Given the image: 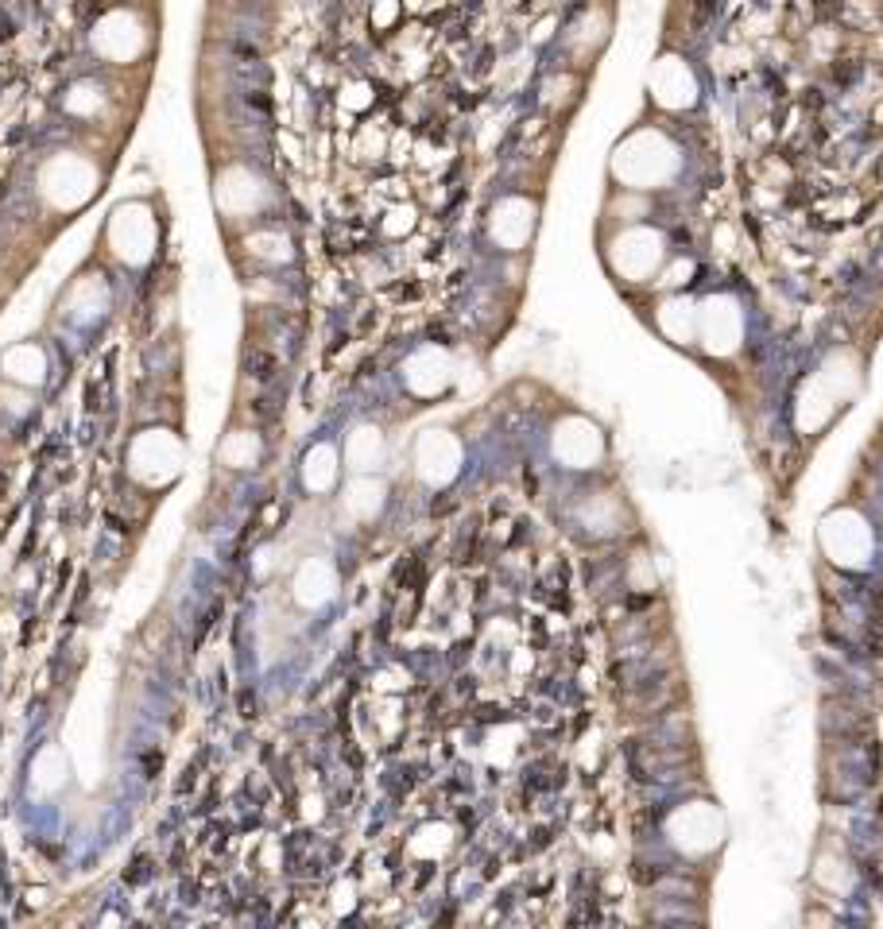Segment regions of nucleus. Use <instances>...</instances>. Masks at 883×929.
Wrapping results in <instances>:
<instances>
[{"instance_id":"6","label":"nucleus","mask_w":883,"mask_h":929,"mask_svg":"<svg viewBox=\"0 0 883 929\" xmlns=\"http://www.w3.org/2000/svg\"><path fill=\"white\" fill-rule=\"evenodd\" d=\"M744 338V314L733 295H709L698 303V341L709 356H733Z\"/></svg>"},{"instance_id":"19","label":"nucleus","mask_w":883,"mask_h":929,"mask_svg":"<svg viewBox=\"0 0 883 929\" xmlns=\"http://www.w3.org/2000/svg\"><path fill=\"white\" fill-rule=\"evenodd\" d=\"M384 500H387V485L380 477H353L342 496L345 511L353 519H376L384 511Z\"/></svg>"},{"instance_id":"1","label":"nucleus","mask_w":883,"mask_h":929,"mask_svg":"<svg viewBox=\"0 0 883 929\" xmlns=\"http://www.w3.org/2000/svg\"><path fill=\"white\" fill-rule=\"evenodd\" d=\"M678 170V151L663 133H631L612 155V175L628 190H655Z\"/></svg>"},{"instance_id":"17","label":"nucleus","mask_w":883,"mask_h":929,"mask_svg":"<svg viewBox=\"0 0 883 929\" xmlns=\"http://www.w3.org/2000/svg\"><path fill=\"white\" fill-rule=\"evenodd\" d=\"M0 377L23 391L39 388L47 380V353L36 341H20V345L4 349V356H0Z\"/></svg>"},{"instance_id":"21","label":"nucleus","mask_w":883,"mask_h":929,"mask_svg":"<svg viewBox=\"0 0 883 929\" xmlns=\"http://www.w3.org/2000/svg\"><path fill=\"white\" fill-rule=\"evenodd\" d=\"M659 330L667 333L670 341H678V345L698 341V303H690V299H670V303H663Z\"/></svg>"},{"instance_id":"7","label":"nucleus","mask_w":883,"mask_h":929,"mask_svg":"<svg viewBox=\"0 0 883 929\" xmlns=\"http://www.w3.org/2000/svg\"><path fill=\"white\" fill-rule=\"evenodd\" d=\"M663 256H667V248H663V236L655 229H647V225H631V229H624L617 241H612V267H617V275L631 283H644L651 280L655 272H659Z\"/></svg>"},{"instance_id":"13","label":"nucleus","mask_w":883,"mask_h":929,"mask_svg":"<svg viewBox=\"0 0 883 929\" xmlns=\"http://www.w3.org/2000/svg\"><path fill=\"white\" fill-rule=\"evenodd\" d=\"M651 97L663 109H686L698 101V78H694L690 62L683 59H659L651 70Z\"/></svg>"},{"instance_id":"23","label":"nucleus","mask_w":883,"mask_h":929,"mask_svg":"<svg viewBox=\"0 0 883 929\" xmlns=\"http://www.w3.org/2000/svg\"><path fill=\"white\" fill-rule=\"evenodd\" d=\"M261 453H264V446L253 430H233V434H225L222 446H217V458L229 464V469H253V464L261 461Z\"/></svg>"},{"instance_id":"14","label":"nucleus","mask_w":883,"mask_h":929,"mask_svg":"<svg viewBox=\"0 0 883 929\" xmlns=\"http://www.w3.org/2000/svg\"><path fill=\"white\" fill-rule=\"evenodd\" d=\"M531 233H534V206L528 198L497 202V209H492V217H489V236L500 244V248H508V252L523 248V244L531 241Z\"/></svg>"},{"instance_id":"11","label":"nucleus","mask_w":883,"mask_h":929,"mask_svg":"<svg viewBox=\"0 0 883 929\" xmlns=\"http://www.w3.org/2000/svg\"><path fill=\"white\" fill-rule=\"evenodd\" d=\"M667 833L683 852L702 855L720 841V813L706 802H690L667 821Z\"/></svg>"},{"instance_id":"24","label":"nucleus","mask_w":883,"mask_h":929,"mask_svg":"<svg viewBox=\"0 0 883 929\" xmlns=\"http://www.w3.org/2000/svg\"><path fill=\"white\" fill-rule=\"evenodd\" d=\"M105 303H109V295H105V287L97 280H78L75 287H70V314L75 317H82V322H89V317H97L105 310Z\"/></svg>"},{"instance_id":"8","label":"nucleus","mask_w":883,"mask_h":929,"mask_svg":"<svg viewBox=\"0 0 883 929\" xmlns=\"http://www.w3.org/2000/svg\"><path fill=\"white\" fill-rule=\"evenodd\" d=\"M415 472L431 488L450 485L461 472V442L450 430H423L415 442Z\"/></svg>"},{"instance_id":"26","label":"nucleus","mask_w":883,"mask_h":929,"mask_svg":"<svg viewBox=\"0 0 883 929\" xmlns=\"http://www.w3.org/2000/svg\"><path fill=\"white\" fill-rule=\"evenodd\" d=\"M248 248H253V256H264V260H272V264H283V260L291 256V244H287V236L283 233H256V236H248Z\"/></svg>"},{"instance_id":"4","label":"nucleus","mask_w":883,"mask_h":929,"mask_svg":"<svg viewBox=\"0 0 883 929\" xmlns=\"http://www.w3.org/2000/svg\"><path fill=\"white\" fill-rule=\"evenodd\" d=\"M128 472L148 488L171 485L183 472V442L171 430H144L128 446Z\"/></svg>"},{"instance_id":"12","label":"nucleus","mask_w":883,"mask_h":929,"mask_svg":"<svg viewBox=\"0 0 883 929\" xmlns=\"http://www.w3.org/2000/svg\"><path fill=\"white\" fill-rule=\"evenodd\" d=\"M144 28L136 23V16L128 12H109L94 28V51L109 62H128L144 51Z\"/></svg>"},{"instance_id":"18","label":"nucleus","mask_w":883,"mask_h":929,"mask_svg":"<svg viewBox=\"0 0 883 929\" xmlns=\"http://www.w3.org/2000/svg\"><path fill=\"white\" fill-rule=\"evenodd\" d=\"M384 458H387V442L380 434V427H356L345 438V461H350L356 477H372L384 464Z\"/></svg>"},{"instance_id":"15","label":"nucleus","mask_w":883,"mask_h":929,"mask_svg":"<svg viewBox=\"0 0 883 929\" xmlns=\"http://www.w3.org/2000/svg\"><path fill=\"white\" fill-rule=\"evenodd\" d=\"M217 206L233 217H248L264 206V183L248 167H229L217 175Z\"/></svg>"},{"instance_id":"22","label":"nucleus","mask_w":883,"mask_h":929,"mask_svg":"<svg viewBox=\"0 0 883 929\" xmlns=\"http://www.w3.org/2000/svg\"><path fill=\"white\" fill-rule=\"evenodd\" d=\"M31 786L39 794H55V790L67 786V755L59 744H47L43 752L31 760Z\"/></svg>"},{"instance_id":"25","label":"nucleus","mask_w":883,"mask_h":929,"mask_svg":"<svg viewBox=\"0 0 883 929\" xmlns=\"http://www.w3.org/2000/svg\"><path fill=\"white\" fill-rule=\"evenodd\" d=\"M450 849V829L445 825H423L411 837V855H423V860H439Z\"/></svg>"},{"instance_id":"5","label":"nucleus","mask_w":883,"mask_h":929,"mask_svg":"<svg viewBox=\"0 0 883 929\" xmlns=\"http://www.w3.org/2000/svg\"><path fill=\"white\" fill-rule=\"evenodd\" d=\"M156 214L144 202H125L109 217V248L128 267H140L156 256Z\"/></svg>"},{"instance_id":"3","label":"nucleus","mask_w":883,"mask_h":929,"mask_svg":"<svg viewBox=\"0 0 883 929\" xmlns=\"http://www.w3.org/2000/svg\"><path fill=\"white\" fill-rule=\"evenodd\" d=\"M817 542H822L825 558L841 569H864L876 554V535H872L869 519L856 516V511L841 508L830 511L822 519V531H817Z\"/></svg>"},{"instance_id":"27","label":"nucleus","mask_w":883,"mask_h":929,"mask_svg":"<svg viewBox=\"0 0 883 929\" xmlns=\"http://www.w3.org/2000/svg\"><path fill=\"white\" fill-rule=\"evenodd\" d=\"M97 109H101V89L89 81H78L67 94V113H75V117H94Z\"/></svg>"},{"instance_id":"16","label":"nucleus","mask_w":883,"mask_h":929,"mask_svg":"<svg viewBox=\"0 0 883 929\" xmlns=\"http://www.w3.org/2000/svg\"><path fill=\"white\" fill-rule=\"evenodd\" d=\"M291 593H295V600L303 608H326L330 600L337 597V569L330 566L326 558H306L303 566H298L295 581H291Z\"/></svg>"},{"instance_id":"20","label":"nucleus","mask_w":883,"mask_h":929,"mask_svg":"<svg viewBox=\"0 0 883 929\" xmlns=\"http://www.w3.org/2000/svg\"><path fill=\"white\" fill-rule=\"evenodd\" d=\"M337 477H342V464H337V450L326 442L311 446L303 458V485L311 488V492H330V488L337 485Z\"/></svg>"},{"instance_id":"2","label":"nucleus","mask_w":883,"mask_h":929,"mask_svg":"<svg viewBox=\"0 0 883 929\" xmlns=\"http://www.w3.org/2000/svg\"><path fill=\"white\" fill-rule=\"evenodd\" d=\"M97 183H101L97 167L86 159V155H75V151L55 155V159H47L43 170H39V190H43V198L51 202L55 209H62V214L82 209L97 194Z\"/></svg>"},{"instance_id":"10","label":"nucleus","mask_w":883,"mask_h":929,"mask_svg":"<svg viewBox=\"0 0 883 929\" xmlns=\"http://www.w3.org/2000/svg\"><path fill=\"white\" fill-rule=\"evenodd\" d=\"M453 377H458L453 356L439 345L415 349V353L408 356V364H403V384H408L411 395H419V399L442 395V391L453 384Z\"/></svg>"},{"instance_id":"9","label":"nucleus","mask_w":883,"mask_h":929,"mask_svg":"<svg viewBox=\"0 0 883 929\" xmlns=\"http://www.w3.org/2000/svg\"><path fill=\"white\" fill-rule=\"evenodd\" d=\"M555 458L566 469H593L605 458V434L589 419L570 414L555 427Z\"/></svg>"}]
</instances>
